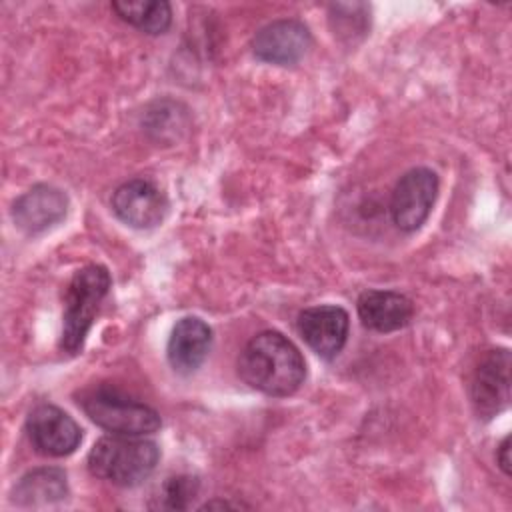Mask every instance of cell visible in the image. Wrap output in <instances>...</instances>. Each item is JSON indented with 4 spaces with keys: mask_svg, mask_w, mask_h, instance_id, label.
<instances>
[{
    "mask_svg": "<svg viewBox=\"0 0 512 512\" xmlns=\"http://www.w3.org/2000/svg\"><path fill=\"white\" fill-rule=\"evenodd\" d=\"M238 374L266 396H290L306 378L302 352L282 332L264 330L252 336L238 356Z\"/></svg>",
    "mask_w": 512,
    "mask_h": 512,
    "instance_id": "cell-1",
    "label": "cell"
},
{
    "mask_svg": "<svg viewBox=\"0 0 512 512\" xmlns=\"http://www.w3.org/2000/svg\"><path fill=\"white\" fill-rule=\"evenodd\" d=\"M160 450L144 436L110 434L96 440L88 452V470L110 484L130 488L144 482L156 468Z\"/></svg>",
    "mask_w": 512,
    "mask_h": 512,
    "instance_id": "cell-2",
    "label": "cell"
},
{
    "mask_svg": "<svg viewBox=\"0 0 512 512\" xmlns=\"http://www.w3.org/2000/svg\"><path fill=\"white\" fill-rule=\"evenodd\" d=\"M110 272L100 264L80 268L66 286L62 314V352L74 356L82 350L100 302L110 290Z\"/></svg>",
    "mask_w": 512,
    "mask_h": 512,
    "instance_id": "cell-3",
    "label": "cell"
},
{
    "mask_svg": "<svg viewBox=\"0 0 512 512\" xmlns=\"http://www.w3.org/2000/svg\"><path fill=\"white\" fill-rule=\"evenodd\" d=\"M78 404L96 426L112 434L146 436L154 434L162 424L154 408L110 386L86 390Z\"/></svg>",
    "mask_w": 512,
    "mask_h": 512,
    "instance_id": "cell-4",
    "label": "cell"
},
{
    "mask_svg": "<svg viewBox=\"0 0 512 512\" xmlns=\"http://www.w3.org/2000/svg\"><path fill=\"white\" fill-rule=\"evenodd\" d=\"M438 196V176L434 170L418 166L408 170L394 186L390 216L402 232H416L430 216Z\"/></svg>",
    "mask_w": 512,
    "mask_h": 512,
    "instance_id": "cell-5",
    "label": "cell"
},
{
    "mask_svg": "<svg viewBox=\"0 0 512 512\" xmlns=\"http://www.w3.org/2000/svg\"><path fill=\"white\" fill-rule=\"evenodd\" d=\"M26 434L32 448L50 458L72 454L82 442L76 420L54 404H38L26 418Z\"/></svg>",
    "mask_w": 512,
    "mask_h": 512,
    "instance_id": "cell-6",
    "label": "cell"
},
{
    "mask_svg": "<svg viewBox=\"0 0 512 512\" xmlns=\"http://www.w3.org/2000/svg\"><path fill=\"white\" fill-rule=\"evenodd\" d=\"M470 400L482 418H492L510 402V352L506 348L486 352L470 380Z\"/></svg>",
    "mask_w": 512,
    "mask_h": 512,
    "instance_id": "cell-7",
    "label": "cell"
},
{
    "mask_svg": "<svg viewBox=\"0 0 512 512\" xmlns=\"http://www.w3.org/2000/svg\"><path fill=\"white\" fill-rule=\"evenodd\" d=\"M112 210L124 224L148 230L166 218L168 198L152 180L132 178L112 194Z\"/></svg>",
    "mask_w": 512,
    "mask_h": 512,
    "instance_id": "cell-8",
    "label": "cell"
},
{
    "mask_svg": "<svg viewBox=\"0 0 512 512\" xmlns=\"http://www.w3.org/2000/svg\"><path fill=\"white\" fill-rule=\"evenodd\" d=\"M312 46V34L302 20L282 18L266 24L252 38V54L268 64H296Z\"/></svg>",
    "mask_w": 512,
    "mask_h": 512,
    "instance_id": "cell-9",
    "label": "cell"
},
{
    "mask_svg": "<svg viewBox=\"0 0 512 512\" xmlns=\"http://www.w3.org/2000/svg\"><path fill=\"white\" fill-rule=\"evenodd\" d=\"M348 312L334 304H320L300 312L298 332L302 340L324 360L338 356L348 340Z\"/></svg>",
    "mask_w": 512,
    "mask_h": 512,
    "instance_id": "cell-10",
    "label": "cell"
},
{
    "mask_svg": "<svg viewBox=\"0 0 512 512\" xmlns=\"http://www.w3.org/2000/svg\"><path fill=\"white\" fill-rule=\"evenodd\" d=\"M68 196L54 186L36 184L12 204L14 224L26 234H40L64 220Z\"/></svg>",
    "mask_w": 512,
    "mask_h": 512,
    "instance_id": "cell-11",
    "label": "cell"
},
{
    "mask_svg": "<svg viewBox=\"0 0 512 512\" xmlns=\"http://www.w3.org/2000/svg\"><path fill=\"white\" fill-rule=\"evenodd\" d=\"M212 348V328L198 316L180 318L168 338L166 356L174 372H196Z\"/></svg>",
    "mask_w": 512,
    "mask_h": 512,
    "instance_id": "cell-12",
    "label": "cell"
},
{
    "mask_svg": "<svg viewBox=\"0 0 512 512\" xmlns=\"http://www.w3.org/2000/svg\"><path fill=\"white\" fill-rule=\"evenodd\" d=\"M356 308L362 324L382 334L408 326L414 316L412 300L394 290H366L360 294Z\"/></svg>",
    "mask_w": 512,
    "mask_h": 512,
    "instance_id": "cell-13",
    "label": "cell"
},
{
    "mask_svg": "<svg viewBox=\"0 0 512 512\" xmlns=\"http://www.w3.org/2000/svg\"><path fill=\"white\" fill-rule=\"evenodd\" d=\"M66 496H68L66 472L54 466L30 470L14 486V502L22 506L52 504Z\"/></svg>",
    "mask_w": 512,
    "mask_h": 512,
    "instance_id": "cell-14",
    "label": "cell"
},
{
    "mask_svg": "<svg viewBox=\"0 0 512 512\" xmlns=\"http://www.w3.org/2000/svg\"><path fill=\"white\" fill-rule=\"evenodd\" d=\"M112 8L124 22L152 36L164 34L172 22V8L164 0H116Z\"/></svg>",
    "mask_w": 512,
    "mask_h": 512,
    "instance_id": "cell-15",
    "label": "cell"
},
{
    "mask_svg": "<svg viewBox=\"0 0 512 512\" xmlns=\"http://www.w3.org/2000/svg\"><path fill=\"white\" fill-rule=\"evenodd\" d=\"M330 22L338 38L354 40L364 36L368 28V6L366 4H332Z\"/></svg>",
    "mask_w": 512,
    "mask_h": 512,
    "instance_id": "cell-16",
    "label": "cell"
},
{
    "mask_svg": "<svg viewBox=\"0 0 512 512\" xmlns=\"http://www.w3.org/2000/svg\"><path fill=\"white\" fill-rule=\"evenodd\" d=\"M200 490V482L196 476H174L168 478L162 484L160 496H158V508H166V510H186L192 500L196 498Z\"/></svg>",
    "mask_w": 512,
    "mask_h": 512,
    "instance_id": "cell-17",
    "label": "cell"
},
{
    "mask_svg": "<svg viewBox=\"0 0 512 512\" xmlns=\"http://www.w3.org/2000/svg\"><path fill=\"white\" fill-rule=\"evenodd\" d=\"M496 460H498V466L502 468V472H504L506 476H510V436H506V438L502 440V444L498 446Z\"/></svg>",
    "mask_w": 512,
    "mask_h": 512,
    "instance_id": "cell-18",
    "label": "cell"
},
{
    "mask_svg": "<svg viewBox=\"0 0 512 512\" xmlns=\"http://www.w3.org/2000/svg\"><path fill=\"white\" fill-rule=\"evenodd\" d=\"M244 504H232V502H222V500H212V502H206L204 506H200V510H210V508H240Z\"/></svg>",
    "mask_w": 512,
    "mask_h": 512,
    "instance_id": "cell-19",
    "label": "cell"
}]
</instances>
